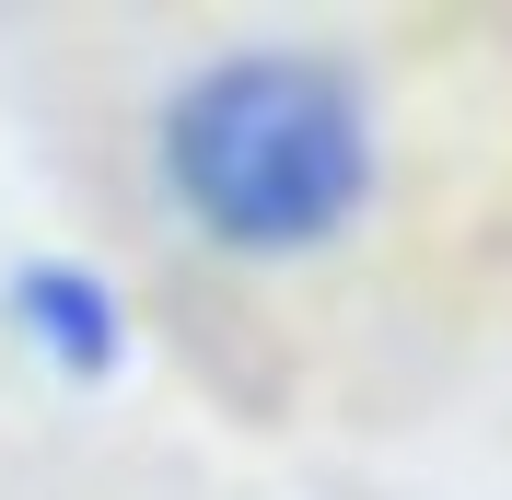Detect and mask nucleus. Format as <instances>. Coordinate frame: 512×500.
<instances>
[{
    "mask_svg": "<svg viewBox=\"0 0 512 500\" xmlns=\"http://www.w3.org/2000/svg\"><path fill=\"white\" fill-rule=\"evenodd\" d=\"M163 198L222 256H315L384 187L373 94L326 47H222L152 117Z\"/></svg>",
    "mask_w": 512,
    "mask_h": 500,
    "instance_id": "nucleus-1",
    "label": "nucleus"
},
{
    "mask_svg": "<svg viewBox=\"0 0 512 500\" xmlns=\"http://www.w3.org/2000/svg\"><path fill=\"white\" fill-rule=\"evenodd\" d=\"M12 326H24L70 384H105L128 361V291L82 256H24L12 268Z\"/></svg>",
    "mask_w": 512,
    "mask_h": 500,
    "instance_id": "nucleus-2",
    "label": "nucleus"
}]
</instances>
